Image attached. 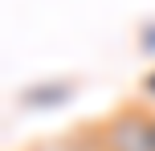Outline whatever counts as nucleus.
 I'll use <instances>...</instances> for the list:
<instances>
[{"instance_id": "obj_5", "label": "nucleus", "mask_w": 155, "mask_h": 151, "mask_svg": "<svg viewBox=\"0 0 155 151\" xmlns=\"http://www.w3.org/2000/svg\"><path fill=\"white\" fill-rule=\"evenodd\" d=\"M139 98H143V102H155V70L143 74V82H139Z\"/></svg>"}, {"instance_id": "obj_2", "label": "nucleus", "mask_w": 155, "mask_h": 151, "mask_svg": "<svg viewBox=\"0 0 155 151\" xmlns=\"http://www.w3.org/2000/svg\"><path fill=\"white\" fill-rule=\"evenodd\" d=\"M74 94H78L74 78H41V82H29V86L16 90V102H21L25 110H57V106H65Z\"/></svg>"}, {"instance_id": "obj_4", "label": "nucleus", "mask_w": 155, "mask_h": 151, "mask_svg": "<svg viewBox=\"0 0 155 151\" xmlns=\"http://www.w3.org/2000/svg\"><path fill=\"white\" fill-rule=\"evenodd\" d=\"M139 49L155 57V21H143L139 25Z\"/></svg>"}, {"instance_id": "obj_1", "label": "nucleus", "mask_w": 155, "mask_h": 151, "mask_svg": "<svg viewBox=\"0 0 155 151\" xmlns=\"http://www.w3.org/2000/svg\"><path fill=\"white\" fill-rule=\"evenodd\" d=\"M94 131L102 151H155V110L147 102H123Z\"/></svg>"}, {"instance_id": "obj_6", "label": "nucleus", "mask_w": 155, "mask_h": 151, "mask_svg": "<svg viewBox=\"0 0 155 151\" xmlns=\"http://www.w3.org/2000/svg\"><path fill=\"white\" fill-rule=\"evenodd\" d=\"M98 151H102V147H98Z\"/></svg>"}, {"instance_id": "obj_3", "label": "nucleus", "mask_w": 155, "mask_h": 151, "mask_svg": "<svg viewBox=\"0 0 155 151\" xmlns=\"http://www.w3.org/2000/svg\"><path fill=\"white\" fill-rule=\"evenodd\" d=\"M29 151H98V131H94V127H86V131H78V135L41 139V143H33Z\"/></svg>"}]
</instances>
